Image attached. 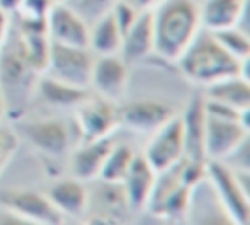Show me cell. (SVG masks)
<instances>
[{
    "label": "cell",
    "instance_id": "obj_8",
    "mask_svg": "<svg viewBox=\"0 0 250 225\" xmlns=\"http://www.w3.org/2000/svg\"><path fill=\"white\" fill-rule=\"evenodd\" d=\"M0 205L16 213L23 223L55 225L64 221L47 194H41L37 190H0Z\"/></svg>",
    "mask_w": 250,
    "mask_h": 225
},
{
    "label": "cell",
    "instance_id": "obj_33",
    "mask_svg": "<svg viewBox=\"0 0 250 225\" xmlns=\"http://www.w3.org/2000/svg\"><path fill=\"white\" fill-rule=\"evenodd\" d=\"M6 102H4V96H2V92H0V123H2V119L6 117Z\"/></svg>",
    "mask_w": 250,
    "mask_h": 225
},
{
    "label": "cell",
    "instance_id": "obj_23",
    "mask_svg": "<svg viewBox=\"0 0 250 225\" xmlns=\"http://www.w3.org/2000/svg\"><path fill=\"white\" fill-rule=\"evenodd\" d=\"M90 200H96L98 203V217L104 219V221H113V219H121L127 211V200H125V194H123V188L121 184L117 182H105V180H100V186H98V192L96 196Z\"/></svg>",
    "mask_w": 250,
    "mask_h": 225
},
{
    "label": "cell",
    "instance_id": "obj_22",
    "mask_svg": "<svg viewBox=\"0 0 250 225\" xmlns=\"http://www.w3.org/2000/svg\"><path fill=\"white\" fill-rule=\"evenodd\" d=\"M123 35L113 22L111 14L100 16L96 22L90 23V35H88V47L94 55H113L121 49Z\"/></svg>",
    "mask_w": 250,
    "mask_h": 225
},
{
    "label": "cell",
    "instance_id": "obj_12",
    "mask_svg": "<svg viewBox=\"0 0 250 225\" xmlns=\"http://www.w3.org/2000/svg\"><path fill=\"white\" fill-rule=\"evenodd\" d=\"M45 29L51 43L88 47L90 23L82 20L66 2H55L45 16Z\"/></svg>",
    "mask_w": 250,
    "mask_h": 225
},
{
    "label": "cell",
    "instance_id": "obj_1",
    "mask_svg": "<svg viewBox=\"0 0 250 225\" xmlns=\"http://www.w3.org/2000/svg\"><path fill=\"white\" fill-rule=\"evenodd\" d=\"M154 53L176 61L201 29L199 8L193 0H160L152 10Z\"/></svg>",
    "mask_w": 250,
    "mask_h": 225
},
{
    "label": "cell",
    "instance_id": "obj_4",
    "mask_svg": "<svg viewBox=\"0 0 250 225\" xmlns=\"http://www.w3.org/2000/svg\"><path fill=\"white\" fill-rule=\"evenodd\" d=\"M205 180L209 182L215 202L229 223L244 225L250 219L248 170H236L225 160L207 158Z\"/></svg>",
    "mask_w": 250,
    "mask_h": 225
},
{
    "label": "cell",
    "instance_id": "obj_21",
    "mask_svg": "<svg viewBox=\"0 0 250 225\" xmlns=\"http://www.w3.org/2000/svg\"><path fill=\"white\" fill-rule=\"evenodd\" d=\"M205 98L227 104L240 112L250 110V82L244 74H232L205 86Z\"/></svg>",
    "mask_w": 250,
    "mask_h": 225
},
{
    "label": "cell",
    "instance_id": "obj_32",
    "mask_svg": "<svg viewBox=\"0 0 250 225\" xmlns=\"http://www.w3.org/2000/svg\"><path fill=\"white\" fill-rule=\"evenodd\" d=\"M21 0H0V10H4L6 14H14L18 12Z\"/></svg>",
    "mask_w": 250,
    "mask_h": 225
},
{
    "label": "cell",
    "instance_id": "obj_9",
    "mask_svg": "<svg viewBox=\"0 0 250 225\" xmlns=\"http://www.w3.org/2000/svg\"><path fill=\"white\" fill-rule=\"evenodd\" d=\"M16 133L21 135L27 143H31L33 149L49 157L64 155L72 143L68 125L62 119H55V117L20 121Z\"/></svg>",
    "mask_w": 250,
    "mask_h": 225
},
{
    "label": "cell",
    "instance_id": "obj_6",
    "mask_svg": "<svg viewBox=\"0 0 250 225\" xmlns=\"http://www.w3.org/2000/svg\"><path fill=\"white\" fill-rule=\"evenodd\" d=\"M119 125L117 106L107 98H92L88 96L74 108V127L76 137L80 141H94L102 137H109L113 129Z\"/></svg>",
    "mask_w": 250,
    "mask_h": 225
},
{
    "label": "cell",
    "instance_id": "obj_11",
    "mask_svg": "<svg viewBox=\"0 0 250 225\" xmlns=\"http://www.w3.org/2000/svg\"><path fill=\"white\" fill-rule=\"evenodd\" d=\"M246 139H248V121L213 117L205 113L203 151L207 158L225 160Z\"/></svg>",
    "mask_w": 250,
    "mask_h": 225
},
{
    "label": "cell",
    "instance_id": "obj_27",
    "mask_svg": "<svg viewBox=\"0 0 250 225\" xmlns=\"http://www.w3.org/2000/svg\"><path fill=\"white\" fill-rule=\"evenodd\" d=\"M18 143L20 141H18L16 129L0 123V176L10 164V160L14 158V155L18 153Z\"/></svg>",
    "mask_w": 250,
    "mask_h": 225
},
{
    "label": "cell",
    "instance_id": "obj_29",
    "mask_svg": "<svg viewBox=\"0 0 250 225\" xmlns=\"http://www.w3.org/2000/svg\"><path fill=\"white\" fill-rule=\"evenodd\" d=\"M51 6V0H21L18 8V18H27V20H45L47 10Z\"/></svg>",
    "mask_w": 250,
    "mask_h": 225
},
{
    "label": "cell",
    "instance_id": "obj_31",
    "mask_svg": "<svg viewBox=\"0 0 250 225\" xmlns=\"http://www.w3.org/2000/svg\"><path fill=\"white\" fill-rule=\"evenodd\" d=\"M129 4H133L137 10H152L160 0H125Z\"/></svg>",
    "mask_w": 250,
    "mask_h": 225
},
{
    "label": "cell",
    "instance_id": "obj_5",
    "mask_svg": "<svg viewBox=\"0 0 250 225\" xmlns=\"http://www.w3.org/2000/svg\"><path fill=\"white\" fill-rule=\"evenodd\" d=\"M94 57L96 55L90 51V47L51 43L47 67L43 72L53 76V78H59L62 82L88 88Z\"/></svg>",
    "mask_w": 250,
    "mask_h": 225
},
{
    "label": "cell",
    "instance_id": "obj_13",
    "mask_svg": "<svg viewBox=\"0 0 250 225\" xmlns=\"http://www.w3.org/2000/svg\"><path fill=\"white\" fill-rule=\"evenodd\" d=\"M129 80V65L119 55H96L90 74V86L98 96L107 100H117L123 96Z\"/></svg>",
    "mask_w": 250,
    "mask_h": 225
},
{
    "label": "cell",
    "instance_id": "obj_30",
    "mask_svg": "<svg viewBox=\"0 0 250 225\" xmlns=\"http://www.w3.org/2000/svg\"><path fill=\"white\" fill-rule=\"evenodd\" d=\"M8 33H10V14H6L4 10H0V47L6 41Z\"/></svg>",
    "mask_w": 250,
    "mask_h": 225
},
{
    "label": "cell",
    "instance_id": "obj_10",
    "mask_svg": "<svg viewBox=\"0 0 250 225\" xmlns=\"http://www.w3.org/2000/svg\"><path fill=\"white\" fill-rule=\"evenodd\" d=\"M176 108L160 98H145V100H131L117 106V119L119 125L129 127L137 133H152L162 123L172 119Z\"/></svg>",
    "mask_w": 250,
    "mask_h": 225
},
{
    "label": "cell",
    "instance_id": "obj_14",
    "mask_svg": "<svg viewBox=\"0 0 250 225\" xmlns=\"http://www.w3.org/2000/svg\"><path fill=\"white\" fill-rule=\"evenodd\" d=\"M47 198L62 219H80L90 211V192L84 182L74 176L53 182L47 190Z\"/></svg>",
    "mask_w": 250,
    "mask_h": 225
},
{
    "label": "cell",
    "instance_id": "obj_26",
    "mask_svg": "<svg viewBox=\"0 0 250 225\" xmlns=\"http://www.w3.org/2000/svg\"><path fill=\"white\" fill-rule=\"evenodd\" d=\"M82 20H86L88 23L96 22L100 16L107 14L111 10V6L117 0H64Z\"/></svg>",
    "mask_w": 250,
    "mask_h": 225
},
{
    "label": "cell",
    "instance_id": "obj_7",
    "mask_svg": "<svg viewBox=\"0 0 250 225\" xmlns=\"http://www.w3.org/2000/svg\"><path fill=\"white\" fill-rule=\"evenodd\" d=\"M184 127L180 115H174L166 123H162L158 129L152 131L143 157L148 160V164L160 172L184 158Z\"/></svg>",
    "mask_w": 250,
    "mask_h": 225
},
{
    "label": "cell",
    "instance_id": "obj_2",
    "mask_svg": "<svg viewBox=\"0 0 250 225\" xmlns=\"http://www.w3.org/2000/svg\"><path fill=\"white\" fill-rule=\"evenodd\" d=\"M176 63L188 80L203 86L232 74L248 76L246 74L248 61H238L236 57H232L229 51L221 47L215 35L203 27L184 49V53L176 59Z\"/></svg>",
    "mask_w": 250,
    "mask_h": 225
},
{
    "label": "cell",
    "instance_id": "obj_17",
    "mask_svg": "<svg viewBox=\"0 0 250 225\" xmlns=\"http://www.w3.org/2000/svg\"><path fill=\"white\" fill-rule=\"evenodd\" d=\"M182 127H184V157L189 160L205 162V151H203V133H205V108L203 98H193L191 104L186 108V112L180 115Z\"/></svg>",
    "mask_w": 250,
    "mask_h": 225
},
{
    "label": "cell",
    "instance_id": "obj_20",
    "mask_svg": "<svg viewBox=\"0 0 250 225\" xmlns=\"http://www.w3.org/2000/svg\"><path fill=\"white\" fill-rule=\"evenodd\" d=\"M35 92L51 106L57 108H76L80 102H84L90 92L88 88L74 86L68 82H62L59 78H53L45 72H41L35 80Z\"/></svg>",
    "mask_w": 250,
    "mask_h": 225
},
{
    "label": "cell",
    "instance_id": "obj_25",
    "mask_svg": "<svg viewBox=\"0 0 250 225\" xmlns=\"http://www.w3.org/2000/svg\"><path fill=\"white\" fill-rule=\"evenodd\" d=\"M211 33L221 43V47L225 51H229L232 57H236L238 61H248V57H250V39H248L244 29H240L238 25H230V27H223V29H217V31H211Z\"/></svg>",
    "mask_w": 250,
    "mask_h": 225
},
{
    "label": "cell",
    "instance_id": "obj_24",
    "mask_svg": "<svg viewBox=\"0 0 250 225\" xmlns=\"http://www.w3.org/2000/svg\"><path fill=\"white\" fill-rule=\"evenodd\" d=\"M137 151L127 145V143H113L104 164H102V170L98 174L100 180H105V182H117L121 184L123 176L127 174L133 158H135Z\"/></svg>",
    "mask_w": 250,
    "mask_h": 225
},
{
    "label": "cell",
    "instance_id": "obj_19",
    "mask_svg": "<svg viewBox=\"0 0 250 225\" xmlns=\"http://www.w3.org/2000/svg\"><path fill=\"white\" fill-rule=\"evenodd\" d=\"M197 8L201 27L217 31L223 27L238 25L246 10V0H205Z\"/></svg>",
    "mask_w": 250,
    "mask_h": 225
},
{
    "label": "cell",
    "instance_id": "obj_3",
    "mask_svg": "<svg viewBox=\"0 0 250 225\" xmlns=\"http://www.w3.org/2000/svg\"><path fill=\"white\" fill-rule=\"evenodd\" d=\"M39 72L29 65L16 29L6 37L0 47V92L6 102L8 113H23L31 94L35 92V80Z\"/></svg>",
    "mask_w": 250,
    "mask_h": 225
},
{
    "label": "cell",
    "instance_id": "obj_18",
    "mask_svg": "<svg viewBox=\"0 0 250 225\" xmlns=\"http://www.w3.org/2000/svg\"><path fill=\"white\" fill-rule=\"evenodd\" d=\"M154 53V33H152V14L150 10H141L133 25L125 31L119 55L125 61H139Z\"/></svg>",
    "mask_w": 250,
    "mask_h": 225
},
{
    "label": "cell",
    "instance_id": "obj_34",
    "mask_svg": "<svg viewBox=\"0 0 250 225\" xmlns=\"http://www.w3.org/2000/svg\"><path fill=\"white\" fill-rule=\"evenodd\" d=\"M55 2H64V0H51V4H55Z\"/></svg>",
    "mask_w": 250,
    "mask_h": 225
},
{
    "label": "cell",
    "instance_id": "obj_28",
    "mask_svg": "<svg viewBox=\"0 0 250 225\" xmlns=\"http://www.w3.org/2000/svg\"><path fill=\"white\" fill-rule=\"evenodd\" d=\"M139 12H141V10H137L133 4H129V2H125V0H117V2L111 6V10H109V14H111L113 22L117 23L121 35H125V31L133 25V22L137 20Z\"/></svg>",
    "mask_w": 250,
    "mask_h": 225
},
{
    "label": "cell",
    "instance_id": "obj_16",
    "mask_svg": "<svg viewBox=\"0 0 250 225\" xmlns=\"http://www.w3.org/2000/svg\"><path fill=\"white\" fill-rule=\"evenodd\" d=\"M113 137H102L94 141H80V145L70 155V174L82 182L98 178L102 164L113 145Z\"/></svg>",
    "mask_w": 250,
    "mask_h": 225
},
{
    "label": "cell",
    "instance_id": "obj_15",
    "mask_svg": "<svg viewBox=\"0 0 250 225\" xmlns=\"http://www.w3.org/2000/svg\"><path fill=\"white\" fill-rule=\"evenodd\" d=\"M156 180V170L148 164V160L143 157V153H137L127 174L121 180V188L127 200V205L135 211H141L146 207L152 188Z\"/></svg>",
    "mask_w": 250,
    "mask_h": 225
}]
</instances>
